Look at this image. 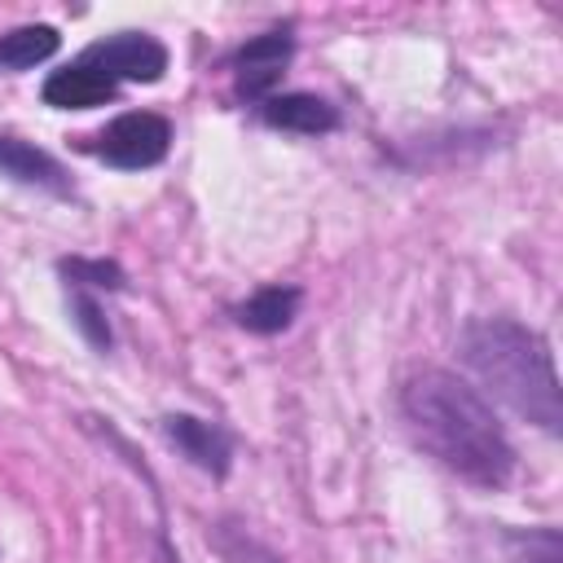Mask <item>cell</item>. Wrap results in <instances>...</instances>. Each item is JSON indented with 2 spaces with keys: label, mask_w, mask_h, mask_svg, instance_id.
I'll list each match as a JSON object with an SVG mask.
<instances>
[{
  "label": "cell",
  "mask_w": 563,
  "mask_h": 563,
  "mask_svg": "<svg viewBox=\"0 0 563 563\" xmlns=\"http://www.w3.org/2000/svg\"><path fill=\"white\" fill-rule=\"evenodd\" d=\"M400 413L413 440L457 479L501 488L515 475V444L493 400L453 369H422L400 387Z\"/></svg>",
  "instance_id": "6da1fadb"
},
{
  "label": "cell",
  "mask_w": 563,
  "mask_h": 563,
  "mask_svg": "<svg viewBox=\"0 0 563 563\" xmlns=\"http://www.w3.org/2000/svg\"><path fill=\"white\" fill-rule=\"evenodd\" d=\"M457 356L471 369V378H479L484 396L510 405L523 422L550 435L563 427V391L545 334L510 317H484L462 330Z\"/></svg>",
  "instance_id": "7a4b0ae2"
},
{
  "label": "cell",
  "mask_w": 563,
  "mask_h": 563,
  "mask_svg": "<svg viewBox=\"0 0 563 563\" xmlns=\"http://www.w3.org/2000/svg\"><path fill=\"white\" fill-rule=\"evenodd\" d=\"M92 150L110 163V167H123V172H141V167H154L167 158L172 150V123L154 110H128L119 119H110Z\"/></svg>",
  "instance_id": "3957f363"
},
{
  "label": "cell",
  "mask_w": 563,
  "mask_h": 563,
  "mask_svg": "<svg viewBox=\"0 0 563 563\" xmlns=\"http://www.w3.org/2000/svg\"><path fill=\"white\" fill-rule=\"evenodd\" d=\"M79 62L97 66V70L110 75L114 84H119V79H132V84H158L163 70H167V48H163L154 35L123 31V35L97 40Z\"/></svg>",
  "instance_id": "277c9868"
},
{
  "label": "cell",
  "mask_w": 563,
  "mask_h": 563,
  "mask_svg": "<svg viewBox=\"0 0 563 563\" xmlns=\"http://www.w3.org/2000/svg\"><path fill=\"white\" fill-rule=\"evenodd\" d=\"M295 57V40L290 31H264L255 40H246L233 53V79H238V97L246 101H268L273 88L282 84L286 66Z\"/></svg>",
  "instance_id": "5b68a950"
},
{
  "label": "cell",
  "mask_w": 563,
  "mask_h": 563,
  "mask_svg": "<svg viewBox=\"0 0 563 563\" xmlns=\"http://www.w3.org/2000/svg\"><path fill=\"white\" fill-rule=\"evenodd\" d=\"M163 431L167 440L207 475H224L229 471V457H233V440L220 422H207V418H194V413H172L163 418Z\"/></svg>",
  "instance_id": "8992f818"
},
{
  "label": "cell",
  "mask_w": 563,
  "mask_h": 563,
  "mask_svg": "<svg viewBox=\"0 0 563 563\" xmlns=\"http://www.w3.org/2000/svg\"><path fill=\"white\" fill-rule=\"evenodd\" d=\"M260 114L268 128L303 132V136H321L339 128V110L317 92H273L268 101H260Z\"/></svg>",
  "instance_id": "52a82bcc"
},
{
  "label": "cell",
  "mask_w": 563,
  "mask_h": 563,
  "mask_svg": "<svg viewBox=\"0 0 563 563\" xmlns=\"http://www.w3.org/2000/svg\"><path fill=\"white\" fill-rule=\"evenodd\" d=\"M114 88L119 84L110 75H101L97 66L70 62V66H62V70H53L44 79V106H57V110H92V106L110 101Z\"/></svg>",
  "instance_id": "ba28073f"
},
{
  "label": "cell",
  "mask_w": 563,
  "mask_h": 563,
  "mask_svg": "<svg viewBox=\"0 0 563 563\" xmlns=\"http://www.w3.org/2000/svg\"><path fill=\"white\" fill-rule=\"evenodd\" d=\"M0 176L18 180V185H31V189H48V194H70V180H66V167L40 150V145H26L18 136H0Z\"/></svg>",
  "instance_id": "9c48e42d"
},
{
  "label": "cell",
  "mask_w": 563,
  "mask_h": 563,
  "mask_svg": "<svg viewBox=\"0 0 563 563\" xmlns=\"http://www.w3.org/2000/svg\"><path fill=\"white\" fill-rule=\"evenodd\" d=\"M299 303H303L299 286H260L251 299H242L233 308V321L242 330H251V334H282L295 321Z\"/></svg>",
  "instance_id": "30bf717a"
},
{
  "label": "cell",
  "mask_w": 563,
  "mask_h": 563,
  "mask_svg": "<svg viewBox=\"0 0 563 563\" xmlns=\"http://www.w3.org/2000/svg\"><path fill=\"white\" fill-rule=\"evenodd\" d=\"M62 35L48 22H31V26H13L0 35V66L4 70H31L40 62H48L57 53Z\"/></svg>",
  "instance_id": "8fae6325"
},
{
  "label": "cell",
  "mask_w": 563,
  "mask_h": 563,
  "mask_svg": "<svg viewBox=\"0 0 563 563\" xmlns=\"http://www.w3.org/2000/svg\"><path fill=\"white\" fill-rule=\"evenodd\" d=\"M62 268V277L75 286V290H123V268L114 264V260H84V255H75V260H62L57 264Z\"/></svg>",
  "instance_id": "7c38bea8"
},
{
  "label": "cell",
  "mask_w": 563,
  "mask_h": 563,
  "mask_svg": "<svg viewBox=\"0 0 563 563\" xmlns=\"http://www.w3.org/2000/svg\"><path fill=\"white\" fill-rule=\"evenodd\" d=\"M70 317H75L79 334H84L97 352H110V347H114V330H110V321H106L101 303H97L88 290H75V286H70Z\"/></svg>",
  "instance_id": "4fadbf2b"
},
{
  "label": "cell",
  "mask_w": 563,
  "mask_h": 563,
  "mask_svg": "<svg viewBox=\"0 0 563 563\" xmlns=\"http://www.w3.org/2000/svg\"><path fill=\"white\" fill-rule=\"evenodd\" d=\"M515 563H563V537L559 528H528L510 537Z\"/></svg>",
  "instance_id": "5bb4252c"
}]
</instances>
